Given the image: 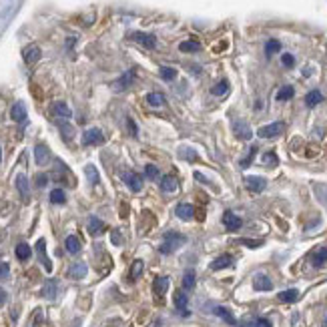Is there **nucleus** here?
<instances>
[{
  "label": "nucleus",
  "mask_w": 327,
  "mask_h": 327,
  "mask_svg": "<svg viewBox=\"0 0 327 327\" xmlns=\"http://www.w3.org/2000/svg\"><path fill=\"white\" fill-rule=\"evenodd\" d=\"M185 243V237L181 235V233H175V231H171V233H167L165 235V241H163V245H161V253H173V251H177L181 245Z\"/></svg>",
  "instance_id": "obj_1"
},
{
  "label": "nucleus",
  "mask_w": 327,
  "mask_h": 327,
  "mask_svg": "<svg viewBox=\"0 0 327 327\" xmlns=\"http://www.w3.org/2000/svg\"><path fill=\"white\" fill-rule=\"evenodd\" d=\"M283 130H285V125H283L281 121H277V123H271V125H267V127H261V128L257 130V135H259L261 139H273V137H279Z\"/></svg>",
  "instance_id": "obj_2"
},
{
  "label": "nucleus",
  "mask_w": 327,
  "mask_h": 327,
  "mask_svg": "<svg viewBox=\"0 0 327 327\" xmlns=\"http://www.w3.org/2000/svg\"><path fill=\"white\" fill-rule=\"evenodd\" d=\"M121 179H123V183L130 189V191H141L143 189V181H141V177L137 175V173H133V171H125L123 175H121Z\"/></svg>",
  "instance_id": "obj_3"
},
{
  "label": "nucleus",
  "mask_w": 327,
  "mask_h": 327,
  "mask_svg": "<svg viewBox=\"0 0 327 327\" xmlns=\"http://www.w3.org/2000/svg\"><path fill=\"white\" fill-rule=\"evenodd\" d=\"M105 141V135L101 128H91V130H85L83 135V145L85 146H92V145H101Z\"/></svg>",
  "instance_id": "obj_4"
},
{
  "label": "nucleus",
  "mask_w": 327,
  "mask_h": 327,
  "mask_svg": "<svg viewBox=\"0 0 327 327\" xmlns=\"http://www.w3.org/2000/svg\"><path fill=\"white\" fill-rule=\"evenodd\" d=\"M233 133L237 135V139H243V141H249V139L253 137L251 127L245 123V121H235V123H233Z\"/></svg>",
  "instance_id": "obj_5"
},
{
  "label": "nucleus",
  "mask_w": 327,
  "mask_h": 327,
  "mask_svg": "<svg viewBox=\"0 0 327 327\" xmlns=\"http://www.w3.org/2000/svg\"><path fill=\"white\" fill-rule=\"evenodd\" d=\"M223 225L227 227V231H237V229H241L243 221L233 213V211H225V215H223Z\"/></svg>",
  "instance_id": "obj_6"
},
{
  "label": "nucleus",
  "mask_w": 327,
  "mask_h": 327,
  "mask_svg": "<svg viewBox=\"0 0 327 327\" xmlns=\"http://www.w3.org/2000/svg\"><path fill=\"white\" fill-rule=\"evenodd\" d=\"M130 38H133L135 42H139V44H143L145 48H155V46H157L155 36H153V35H146V32H133V35H130Z\"/></svg>",
  "instance_id": "obj_7"
},
{
  "label": "nucleus",
  "mask_w": 327,
  "mask_h": 327,
  "mask_svg": "<svg viewBox=\"0 0 327 327\" xmlns=\"http://www.w3.org/2000/svg\"><path fill=\"white\" fill-rule=\"evenodd\" d=\"M22 58L26 64H35L38 58H40V48L36 44H28L24 51H22Z\"/></svg>",
  "instance_id": "obj_8"
},
{
  "label": "nucleus",
  "mask_w": 327,
  "mask_h": 327,
  "mask_svg": "<svg viewBox=\"0 0 327 327\" xmlns=\"http://www.w3.org/2000/svg\"><path fill=\"white\" fill-rule=\"evenodd\" d=\"M245 185H247V189L253 191V193H261L267 187V181L263 177H247L245 179Z\"/></svg>",
  "instance_id": "obj_9"
},
{
  "label": "nucleus",
  "mask_w": 327,
  "mask_h": 327,
  "mask_svg": "<svg viewBox=\"0 0 327 327\" xmlns=\"http://www.w3.org/2000/svg\"><path fill=\"white\" fill-rule=\"evenodd\" d=\"M169 277H157V279L153 281V291H155V295L159 297V301L163 299V295L167 293V289H169Z\"/></svg>",
  "instance_id": "obj_10"
},
{
  "label": "nucleus",
  "mask_w": 327,
  "mask_h": 327,
  "mask_svg": "<svg viewBox=\"0 0 327 327\" xmlns=\"http://www.w3.org/2000/svg\"><path fill=\"white\" fill-rule=\"evenodd\" d=\"M35 159H36V165H46L51 161V151H48L46 145H36L35 146Z\"/></svg>",
  "instance_id": "obj_11"
},
{
  "label": "nucleus",
  "mask_w": 327,
  "mask_h": 327,
  "mask_svg": "<svg viewBox=\"0 0 327 327\" xmlns=\"http://www.w3.org/2000/svg\"><path fill=\"white\" fill-rule=\"evenodd\" d=\"M175 307L181 311V315L183 317H189V309H187V303H189V299H187V295L183 291H175Z\"/></svg>",
  "instance_id": "obj_12"
},
{
  "label": "nucleus",
  "mask_w": 327,
  "mask_h": 327,
  "mask_svg": "<svg viewBox=\"0 0 327 327\" xmlns=\"http://www.w3.org/2000/svg\"><path fill=\"white\" fill-rule=\"evenodd\" d=\"M161 189H163V193H177V191H179V179H177L175 175L163 177Z\"/></svg>",
  "instance_id": "obj_13"
},
{
  "label": "nucleus",
  "mask_w": 327,
  "mask_h": 327,
  "mask_svg": "<svg viewBox=\"0 0 327 327\" xmlns=\"http://www.w3.org/2000/svg\"><path fill=\"white\" fill-rule=\"evenodd\" d=\"M175 213H177L179 219L189 221V219H193V215H195V209H193L191 203H179L177 209H175Z\"/></svg>",
  "instance_id": "obj_14"
},
{
  "label": "nucleus",
  "mask_w": 327,
  "mask_h": 327,
  "mask_svg": "<svg viewBox=\"0 0 327 327\" xmlns=\"http://www.w3.org/2000/svg\"><path fill=\"white\" fill-rule=\"evenodd\" d=\"M133 80H135V71H128V73H125L117 83H114V89L117 91H123V89H128L130 85H133Z\"/></svg>",
  "instance_id": "obj_15"
},
{
  "label": "nucleus",
  "mask_w": 327,
  "mask_h": 327,
  "mask_svg": "<svg viewBox=\"0 0 327 327\" xmlns=\"http://www.w3.org/2000/svg\"><path fill=\"white\" fill-rule=\"evenodd\" d=\"M53 114L58 119H71L73 117V110L64 105V103H54L53 105Z\"/></svg>",
  "instance_id": "obj_16"
},
{
  "label": "nucleus",
  "mask_w": 327,
  "mask_h": 327,
  "mask_svg": "<svg viewBox=\"0 0 327 327\" xmlns=\"http://www.w3.org/2000/svg\"><path fill=\"white\" fill-rule=\"evenodd\" d=\"M233 265V257L231 255H221L217 257L213 263H211V269L213 271H219V269H225V267H231Z\"/></svg>",
  "instance_id": "obj_17"
},
{
  "label": "nucleus",
  "mask_w": 327,
  "mask_h": 327,
  "mask_svg": "<svg viewBox=\"0 0 327 327\" xmlns=\"http://www.w3.org/2000/svg\"><path fill=\"white\" fill-rule=\"evenodd\" d=\"M10 119L16 121V123H20L26 119V107L22 103H16L12 109H10Z\"/></svg>",
  "instance_id": "obj_18"
},
{
  "label": "nucleus",
  "mask_w": 327,
  "mask_h": 327,
  "mask_svg": "<svg viewBox=\"0 0 327 327\" xmlns=\"http://www.w3.org/2000/svg\"><path fill=\"white\" fill-rule=\"evenodd\" d=\"M16 187H18V191H20V197H22L24 201H28V197H30V191H28V181H26V175H18V177H16Z\"/></svg>",
  "instance_id": "obj_19"
},
{
  "label": "nucleus",
  "mask_w": 327,
  "mask_h": 327,
  "mask_svg": "<svg viewBox=\"0 0 327 327\" xmlns=\"http://www.w3.org/2000/svg\"><path fill=\"white\" fill-rule=\"evenodd\" d=\"M255 289L257 291H271L273 289V283L267 275H257L255 277Z\"/></svg>",
  "instance_id": "obj_20"
},
{
  "label": "nucleus",
  "mask_w": 327,
  "mask_h": 327,
  "mask_svg": "<svg viewBox=\"0 0 327 327\" xmlns=\"http://www.w3.org/2000/svg\"><path fill=\"white\" fill-rule=\"evenodd\" d=\"M36 251H38L40 261L44 263V269H46V271H51V269H53V265H51V261L46 259V243H44V239H38V243H36Z\"/></svg>",
  "instance_id": "obj_21"
},
{
  "label": "nucleus",
  "mask_w": 327,
  "mask_h": 327,
  "mask_svg": "<svg viewBox=\"0 0 327 327\" xmlns=\"http://www.w3.org/2000/svg\"><path fill=\"white\" fill-rule=\"evenodd\" d=\"M146 103H149L151 107H157V109H161V107H165V94H161V92H149L146 94Z\"/></svg>",
  "instance_id": "obj_22"
},
{
  "label": "nucleus",
  "mask_w": 327,
  "mask_h": 327,
  "mask_svg": "<svg viewBox=\"0 0 327 327\" xmlns=\"http://www.w3.org/2000/svg\"><path fill=\"white\" fill-rule=\"evenodd\" d=\"M103 231H105V223L96 217H91L89 219V233L91 235H101Z\"/></svg>",
  "instance_id": "obj_23"
},
{
  "label": "nucleus",
  "mask_w": 327,
  "mask_h": 327,
  "mask_svg": "<svg viewBox=\"0 0 327 327\" xmlns=\"http://www.w3.org/2000/svg\"><path fill=\"white\" fill-rule=\"evenodd\" d=\"M297 297H299L297 289H287V291H281L279 295H277V299L283 301V303H293V301H297Z\"/></svg>",
  "instance_id": "obj_24"
},
{
  "label": "nucleus",
  "mask_w": 327,
  "mask_h": 327,
  "mask_svg": "<svg viewBox=\"0 0 327 327\" xmlns=\"http://www.w3.org/2000/svg\"><path fill=\"white\" fill-rule=\"evenodd\" d=\"M69 275L73 277V279H83V277L87 275V265H85V263H74V265H71Z\"/></svg>",
  "instance_id": "obj_25"
},
{
  "label": "nucleus",
  "mask_w": 327,
  "mask_h": 327,
  "mask_svg": "<svg viewBox=\"0 0 327 327\" xmlns=\"http://www.w3.org/2000/svg\"><path fill=\"white\" fill-rule=\"evenodd\" d=\"M179 51L181 53H197V51H201V44H199V40H185V42H181L179 44Z\"/></svg>",
  "instance_id": "obj_26"
},
{
  "label": "nucleus",
  "mask_w": 327,
  "mask_h": 327,
  "mask_svg": "<svg viewBox=\"0 0 327 327\" xmlns=\"http://www.w3.org/2000/svg\"><path fill=\"white\" fill-rule=\"evenodd\" d=\"M54 295H56V281H54V279H48V281L44 283V287H42V297L54 299Z\"/></svg>",
  "instance_id": "obj_27"
},
{
  "label": "nucleus",
  "mask_w": 327,
  "mask_h": 327,
  "mask_svg": "<svg viewBox=\"0 0 327 327\" xmlns=\"http://www.w3.org/2000/svg\"><path fill=\"white\" fill-rule=\"evenodd\" d=\"M64 245H67V251H69V253H73V255L80 253V241H78L74 235H69L67 241H64Z\"/></svg>",
  "instance_id": "obj_28"
},
{
  "label": "nucleus",
  "mask_w": 327,
  "mask_h": 327,
  "mask_svg": "<svg viewBox=\"0 0 327 327\" xmlns=\"http://www.w3.org/2000/svg\"><path fill=\"white\" fill-rule=\"evenodd\" d=\"M30 255H32V249L28 247L26 243H18V245H16V257H18L20 261H28Z\"/></svg>",
  "instance_id": "obj_29"
},
{
  "label": "nucleus",
  "mask_w": 327,
  "mask_h": 327,
  "mask_svg": "<svg viewBox=\"0 0 327 327\" xmlns=\"http://www.w3.org/2000/svg\"><path fill=\"white\" fill-rule=\"evenodd\" d=\"M143 261H135V263L133 265H130V273H128V279L130 281H137L139 279V277L143 275Z\"/></svg>",
  "instance_id": "obj_30"
},
{
  "label": "nucleus",
  "mask_w": 327,
  "mask_h": 327,
  "mask_svg": "<svg viewBox=\"0 0 327 327\" xmlns=\"http://www.w3.org/2000/svg\"><path fill=\"white\" fill-rule=\"evenodd\" d=\"M321 101H323V94H321L319 91H311V92H307V96H305L307 107H315V105H319Z\"/></svg>",
  "instance_id": "obj_31"
},
{
  "label": "nucleus",
  "mask_w": 327,
  "mask_h": 327,
  "mask_svg": "<svg viewBox=\"0 0 327 327\" xmlns=\"http://www.w3.org/2000/svg\"><path fill=\"white\" fill-rule=\"evenodd\" d=\"M311 261H313V265H315V267H321L323 263H327V247H321V249H317Z\"/></svg>",
  "instance_id": "obj_32"
},
{
  "label": "nucleus",
  "mask_w": 327,
  "mask_h": 327,
  "mask_svg": "<svg viewBox=\"0 0 327 327\" xmlns=\"http://www.w3.org/2000/svg\"><path fill=\"white\" fill-rule=\"evenodd\" d=\"M215 313H217L221 319H225L229 325H235V317L231 315V311H229V309H225V307H215Z\"/></svg>",
  "instance_id": "obj_33"
},
{
  "label": "nucleus",
  "mask_w": 327,
  "mask_h": 327,
  "mask_svg": "<svg viewBox=\"0 0 327 327\" xmlns=\"http://www.w3.org/2000/svg\"><path fill=\"white\" fill-rule=\"evenodd\" d=\"M64 201H67V195H64L62 189H54V191L51 193V203H54V205H62Z\"/></svg>",
  "instance_id": "obj_34"
},
{
  "label": "nucleus",
  "mask_w": 327,
  "mask_h": 327,
  "mask_svg": "<svg viewBox=\"0 0 327 327\" xmlns=\"http://www.w3.org/2000/svg\"><path fill=\"white\" fill-rule=\"evenodd\" d=\"M227 91H229V83H227V80H221V83H217L213 89H211V92H213L215 96H225Z\"/></svg>",
  "instance_id": "obj_35"
},
{
  "label": "nucleus",
  "mask_w": 327,
  "mask_h": 327,
  "mask_svg": "<svg viewBox=\"0 0 327 327\" xmlns=\"http://www.w3.org/2000/svg\"><path fill=\"white\" fill-rule=\"evenodd\" d=\"M183 287H185L187 291H191V289L195 287V271H187V273L183 275Z\"/></svg>",
  "instance_id": "obj_36"
},
{
  "label": "nucleus",
  "mask_w": 327,
  "mask_h": 327,
  "mask_svg": "<svg viewBox=\"0 0 327 327\" xmlns=\"http://www.w3.org/2000/svg\"><path fill=\"white\" fill-rule=\"evenodd\" d=\"M293 94H295V91H293V87H283L279 92H277V101H289Z\"/></svg>",
  "instance_id": "obj_37"
},
{
  "label": "nucleus",
  "mask_w": 327,
  "mask_h": 327,
  "mask_svg": "<svg viewBox=\"0 0 327 327\" xmlns=\"http://www.w3.org/2000/svg\"><path fill=\"white\" fill-rule=\"evenodd\" d=\"M85 171H87V177H89V181H91L92 185H99V181H101V179H99V171H96V169H94L92 165H89V167H87Z\"/></svg>",
  "instance_id": "obj_38"
},
{
  "label": "nucleus",
  "mask_w": 327,
  "mask_h": 327,
  "mask_svg": "<svg viewBox=\"0 0 327 327\" xmlns=\"http://www.w3.org/2000/svg\"><path fill=\"white\" fill-rule=\"evenodd\" d=\"M281 51V44H279V40H269L267 44H265V53L271 56V54H275V53H279Z\"/></svg>",
  "instance_id": "obj_39"
},
{
  "label": "nucleus",
  "mask_w": 327,
  "mask_h": 327,
  "mask_svg": "<svg viewBox=\"0 0 327 327\" xmlns=\"http://www.w3.org/2000/svg\"><path fill=\"white\" fill-rule=\"evenodd\" d=\"M161 78H165V80H175V78H177V71L171 69V67H163V69H161Z\"/></svg>",
  "instance_id": "obj_40"
},
{
  "label": "nucleus",
  "mask_w": 327,
  "mask_h": 327,
  "mask_svg": "<svg viewBox=\"0 0 327 327\" xmlns=\"http://www.w3.org/2000/svg\"><path fill=\"white\" fill-rule=\"evenodd\" d=\"M58 128H60L62 137L67 139V141H71V137H73V127H71V125H67V123H58Z\"/></svg>",
  "instance_id": "obj_41"
},
{
  "label": "nucleus",
  "mask_w": 327,
  "mask_h": 327,
  "mask_svg": "<svg viewBox=\"0 0 327 327\" xmlns=\"http://www.w3.org/2000/svg\"><path fill=\"white\" fill-rule=\"evenodd\" d=\"M281 62H283V67H287V69H291L293 64H295V58H293V54H289V53H285L283 56H281Z\"/></svg>",
  "instance_id": "obj_42"
},
{
  "label": "nucleus",
  "mask_w": 327,
  "mask_h": 327,
  "mask_svg": "<svg viewBox=\"0 0 327 327\" xmlns=\"http://www.w3.org/2000/svg\"><path fill=\"white\" fill-rule=\"evenodd\" d=\"M263 163H265V165H277V155H275L273 151L265 153V157H263Z\"/></svg>",
  "instance_id": "obj_43"
},
{
  "label": "nucleus",
  "mask_w": 327,
  "mask_h": 327,
  "mask_svg": "<svg viewBox=\"0 0 327 327\" xmlns=\"http://www.w3.org/2000/svg\"><path fill=\"white\" fill-rule=\"evenodd\" d=\"M145 175L149 177V179H155V177H159V169H157L155 165H146V169H145Z\"/></svg>",
  "instance_id": "obj_44"
},
{
  "label": "nucleus",
  "mask_w": 327,
  "mask_h": 327,
  "mask_svg": "<svg viewBox=\"0 0 327 327\" xmlns=\"http://www.w3.org/2000/svg\"><path fill=\"white\" fill-rule=\"evenodd\" d=\"M255 153H257V146H253V149L249 151V155H247V159H243V161H241V167H247V165H249V163L253 161V157H255Z\"/></svg>",
  "instance_id": "obj_45"
},
{
  "label": "nucleus",
  "mask_w": 327,
  "mask_h": 327,
  "mask_svg": "<svg viewBox=\"0 0 327 327\" xmlns=\"http://www.w3.org/2000/svg\"><path fill=\"white\" fill-rule=\"evenodd\" d=\"M127 127H128V133L133 135V137H137V135H139L137 125H135V121H133V119H127Z\"/></svg>",
  "instance_id": "obj_46"
},
{
  "label": "nucleus",
  "mask_w": 327,
  "mask_h": 327,
  "mask_svg": "<svg viewBox=\"0 0 327 327\" xmlns=\"http://www.w3.org/2000/svg\"><path fill=\"white\" fill-rule=\"evenodd\" d=\"M8 273H10V267H8V263H0V279H6V277H8Z\"/></svg>",
  "instance_id": "obj_47"
},
{
  "label": "nucleus",
  "mask_w": 327,
  "mask_h": 327,
  "mask_svg": "<svg viewBox=\"0 0 327 327\" xmlns=\"http://www.w3.org/2000/svg\"><path fill=\"white\" fill-rule=\"evenodd\" d=\"M46 183H48V177H46V175H42V173L36 175V187L42 189V187H46Z\"/></svg>",
  "instance_id": "obj_48"
},
{
  "label": "nucleus",
  "mask_w": 327,
  "mask_h": 327,
  "mask_svg": "<svg viewBox=\"0 0 327 327\" xmlns=\"http://www.w3.org/2000/svg\"><path fill=\"white\" fill-rule=\"evenodd\" d=\"M110 239H112V243H114V245H121V243H123V239H121V233H119V231H112V237H110Z\"/></svg>",
  "instance_id": "obj_49"
},
{
  "label": "nucleus",
  "mask_w": 327,
  "mask_h": 327,
  "mask_svg": "<svg viewBox=\"0 0 327 327\" xmlns=\"http://www.w3.org/2000/svg\"><path fill=\"white\" fill-rule=\"evenodd\" d=\"M255 327H271V321L269 319H257Z\"/></svg>",
  "instance_id": "obj_50"
},
{
  "label": "nucleus",
  "mask_w": 327,
  "mask_h": 327,
  "mask_svg": "<svg viewBox=\"0 0 327 327\" xmlns=\"http://www.w3.org/2000/svg\"><path fill=\"white\" fill-rule=\"evenodd\" d=\"M243 245H247V247H259L261 241H249V239H243Z\"/></svg>",
  "instance_id": "obj_51"
},
{
  "label": "nucleus",
  "mask_w": 327,
  "mask_h": 327,
  "mask_svg": "<svg viewBox=\"0 0 327 327\" xmlns=\"http://www.w3.org/2000/svg\"><path fill=\"white\" fill-rule=\"evenodd\" d=\"M227 46H229V44H227V40H223L221 44H217V46L213 48V51H215V53H221V51H225V48H227Z\"/></svg>",
  "instance_id": "obj_52"
},
{
  "label": "nucleus",
  "mask_w": 327,
  "mask_h": 327,
  "mask_svg": "<svg viewBox=\"0 0 327 327\" xmlns=\"http://www.w3.org/2000/svg\"><path fill=\"white\" fill-rule=\"evenodd\" d=\"M6 297H8V295H6V291H4V289H0V305H4Z\"/></svg>",
  "instance_id": "obj_53"
},
{
  "label": "nucleus",
  "mask_w": 327,
  "mask_h": 327,
  "mask_svg": "<svg viewBox=\"0 0 327 327\" xmlns=\"http://www.w3.org/2000/svg\"><path fill=\"white\" fill-rule=\"evenodd\" d=\"M323 327H327V317H325V323H323Z\"/></svg>",
  "instance_id": "obj_54"
},
{
  "label": "nucleus",
  "mask_w": 327,
  "mask_h": 327,
  "mask_svg": "<svg viewBox=\"0 0 327 327\" xmlns=\"http://www.w3.org/2000/svg\"><path fill=\"white\" fill-rule=\"evenodd\" d=\"M0 159H2V149H0Z\"/></svg>",
  "instance_id": "obj_55"
}]
</instances>
